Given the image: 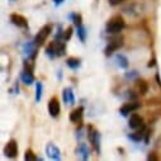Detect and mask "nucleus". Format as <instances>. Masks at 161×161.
<instances>
[{"mask_svg":"<svg viewBox=\"0 0 161 161\" xmlns=\"http://www.w3.org/2000/svg\"><path fill=\"white\" fill-rule=\"evenodd\" d=\"M20 80H22V81L25 85H32L36 81V77H34L33 71H28V70H24L23 69V71L20 74Z\"/></svg>","mask_w":161,"mask_h":161,"instance_id":"4468645a","label":"nucleus"},{"mask_svg":"<svg viewBox=\"0 0 161 161\" xmlns=\"http://www.w3.org/2000/svg\"><path fill=\"white\" fill-rule=\"evenodd\" d=\"M72 32H74L72 27H69V28L65 31V33H64V41H65V42H67V41H70V39H71Z\"/></svg>","mask_w":161,"mask_h":161,"instance_id":"5701e85b","label":"nucleus"},{"mask_svg":"<svg viewBox=\"0 0 161 161\" xmlns=\"http://www.w3.org/2000/svg\"><path fill=\"white\" fill-rule=\"evenodd\" d=\"M123 2H126V0H109V4L115 7V5H119V4H122Z\"/></svg>","mask_w":161,"mask_h":161,"instance_id":"393cba45","label":"nucleus"},{"mask_svg":"<svg viewBox=\"0 0 161 161\" xmlns=\"http://www.w3.org/2000/svg\"><path fill=\"white\" fill-rule=\"evenodd\" d=\"M69 19H71V20L74 22V24H75V27H76V31H77L76 33H77L79 39H80V41H81L83 43H85L88 32H86V28H85L84 24H83V15H81V14H77V13H71V14L69 15Z\"/></svg>","mask_w":161,"mask_h":161,"instance_id":"7ed1b4c3","label":"nucleus"},{"mask_svg":"<svg viewBox=\"0 0 161 161\" xmlns=\"http://www.w3.org/2000/svg\"><path fill=\"white\" fill-rule=\"evenodd\" d=\"M86 136H88V138H89L94 151L98 155H100V133H99V131L93 125H89L88 126V135Z\"/></svg>","mask_w":161,"mask_h":161,"instance_id":"39448f33","label":"nucleus"},{"mask_svg":"<svg viewBox=\"0 0 161 161\" xmlns=\"http://www.w3.org/2000/svg\"><path fill=\"white\" fill-rule=\"evenodd\" d=\"M126 79H130V80H136L138 79V72L137 71H127L126 72Z\"/></svg>","mask_w":161,"mask_h":161,"instance_id":"b1692460","label":"nucleus"},{"mask_svg":"<svg viewBox=\"0 0 161 161\" xmlns=\"http://www.w3.org/2000/svg\"><path fill=\"white\" fill-rule=\"evenodd\" d=\"M147 160H157V156H155V153L151 152V153L147 156Z\"/></svg>","mask_w":161,"mask_h":161,"instance_id":"bb28decb","label":"nucleus"},{"mask_svg":"<svg viewBox=\"0 0 161 161\" xmlns=\"http://www.w3.org/2000/svg\"><path fill=\"white\" fill-rule=\"evenodd\" d=\"M135 81H136V86H137L138 93L142 94V95H145L148 92V84L145 81V80H142V79H136Z\"/></svg>","mask_w":161,"mask_h":161,"instance_id":"f3484780","label":"nucleus"},{"mask_svg":"<svg viewBox=\"0 0 161 161\" xmlns=\"http://www.w3.org/2000/svg\"><path fill=\"white\" fill-rule=\"evenodd\" d=\"M115 58H117V64H118V66L120 69H127L130 66V61L123 53H117Z\"/></svg>","mask_w":161,"mask_h":161,"instance_id":"a211bd4d","label":"nucleus"},{"mask_svg":"<svg viewBox=\"0 0 161 161\" xmlns=\"http://www.w3.org/2000/svg\"><path fill=\"white\" fill-rule=\"evenodd\" d=\"M12 2H14V0H12Z\"/></svg>","mask_w":161,"mask_h":161,"instance_id":"7c9ffc66","label":"nucleus"},{"mask_svg":"<svg viewBox=\"0 0 161 161\" xmlns=\"http://www.w3.org/2000/svg\"><path fill=\"white\" fill-rule=\"evenodd\" d=\"M42 94H43V85L41 81H37L36 83V97H34V100L36 103H39L42 99Z\"/></svg>","mask_w":161,"mask_h":161,"instance_id":"aec40b11","label":"nucleus"},{"mask_svg":"<svg viewBox=\"0 0 161 161\" xmlns=\"http://www.w3.org/2000/svg\"><path fill=\"white\" fill-rule=\"evenodd\" d=\"M77 153L81 156V158L83 160H88L89 158V156H90V150H89V147L86 146V143H80L79 146H77Z\"/></svg>","mask_w":161,"mask_h":161,"instance_id":"dca6fc26","label":"nucleus"},{"mask_svg":"<svg viewBox=\"0 0 161 161\" xmlns=\"http://www.w3.org/2000/svg\"><path fill=\"white\" fill-rule=\"evenodd\" d=\"M48 113L52 118H57L60 115V110H61V107H60V100L57 97H52L50 100H48Z\"/></svg>","mask_w":161,"mask_h":161,"instance_id":"1a4fd4ad","label":"nucleus"},{"mask_svg":"<svg viewBox=\"0 0 161 161\" xmlns=\"http://www.w3.org/2000/svg\"><path fill=\"white\" fill-rule=\"evenodd\" d=\"M123 45H125V38L122 36H119V34H114V37L109 39L107 47L104 48V55L107 57L112 56L115 51H118L119 48H122Z\"/></svg>","mask_w":161,"mask_h":161,"instance_id":"20e7f679","label":"nucleus"},{"mask_svg":"<svg viewBox=\"0 0 161 161\" xmlns=\"http://www.w3.org/2000/svg\"><path fill=\"white\" fill-rule=\"evenodd\" d=\"M128 127L131 130H140L142 127H145V122H143V118L137 114V113H131L130 119H128Z\"/></svg>","mask_w":161,"mask_h":161,"instance_id":"6e6552de","label":"nucleus"},{"mask_svg":"<svg viewBox=\"0 0 161 161\" xmlns=\"http://www.w3.org/2000/svg\"><path fill=\"white\" fill-rule=\"evenodd\" d=\"M126 27V22L123 19L122 15H113L112 18L108 19V22L105 23V32L108 34H119L120 32H122Z\"/></svg>","mask_w":161,"mask_h":161,"instance_id":"f257e3e1","label":"nucleus"},{"mask_svg":"<svg viewBox=\"0 0 161 161\" xmlns=\"http://www.w3.org/2000/svg\"><path fill=\"white\" fill-rule=\"evenodd\" d=\"M46 153L51 160H61V152L60 148L53 145V143H48L46 146Z\"/></svg>","mask_w":161,"mask_h":161,"instance_id":"f8f14e48","label":"nucleus"},{"mask_svg":"<svg viewBox=\"0 0 161 161\" xmlns=\"http://www.w3.org/2000/svg\"><path fill=\"white\" fill-rule=\"evenodd\" d=\"M57 76H58V77H60V79H61V77H62V71H61V70H60V71H58V75H57Z\"/></svg>","mask_w":161,"mask_h":161,"instance_id":"c756f323","label":"nucleus"},{"mask_svg":"<svg viewBox=\"0 0 161 161\" xmlns=\"http://www.w3.org/2000/svg\"><path fill=\"white\" fill-rule=\"evenodd\" d=\"M156 81H157V84H158V86L161 88V77H160V74H156Z\"/></svg>","mask_w":161,"mask_h":161,"instance_id":"cd10ccee","label":"nucleus"},{"mask_svg":"<svg viewBox=\"0 0 161 161\" xmlns=\"http://www.w3.org/2000/svg\"><path fill=\"white\" fill-rule=\"evenodd\" d=\"M10 22H12L15 27H18V28H23V29H28V28H29L27 18L23 17L22 14H18V13L10 14Z\"/></svg>","mask_w":161,"mask_h":161,"instance_id":"9b49d317","label":"nucleus"},{"mask_svg":"<svg viewBox=\"0 0 161 161\" xmlns=\"http://www.w3.org/2000/svg\"><path fill=\"white\" fill-rule=\"evenodd\" d=\"M140 107H141V104H140L137 100H133V102H127V103H125L122 107H120L119 113L122 114L123 117H127V115H130V113L136 112V110H137Z\"/></svg>","mask_w":161,"mask_h":161,"instance_id":"9d476101","label":"nucleus"},{"mask_svg":"<svg viewBox=\"0 0 161 161\" xmlns=\"http://www.w3.org/2000/svg\"><path fill=\"white\" fill-rule=\"evenodd\" d=\"M4 155L8 157V158H15L18 156V143L14 138L9 140L4 147Z\"/></svg>","mask_w":161,"mask_h":161,"instance_id":"0eeeda50","label":"nucleus"},{"mask_svg":"<svg viewBox=\"0 0 161 161\" xmlns=\"http://www.w3.org/2000/svg\"><path fill=\"white\" fill-rule=\"evenodd\" d=\"M24 160H27V161H36V160H39V158L34 155V152L31 148H28L25 151V153H24Z\"/></svg>","mask_w":161,"mask_h":161,"instance_id":"412c9836","label":"nucleus"},{"mask_svg":"<svg viewBox=\"0 0 161 161\" xmlns=\"http://www.w3.org/2000/svg\"><path fill=\"white\" fill-rule=\"evenodd\" d=\"M155 65H156V58H155V56H153V57H152V60H151V61H148L147 66H148V67H153Z\"/></svg>","mask_w":161,"mask_h":161,"instance_id":"a878e982","label":"nucleus"},{"mask_svg":"<svg viewBox=\"0 0 161 161\" xmlns=\"http://www.w3.org/2000/svg\"><path fill=\"white\" fill-rule=\"evenodd\" d=\"M46 53L48 57L53 58L56 56L61 57L66 53V42L65 41H52L48 43V46L46 47Z\"/></svg>","mask_w":161,"mask_h":161,"instance_id":"f03ea898","label":"nucleus"},{"mask_svg":"<svg viewBox=\"0 0 161 161\" xmlns=\"http://www.w3.org/2000/svg\"><path fill=\"white\" fill-rule=\"evenodd\" d=\"M53 3H55V5L57 7V5H61V4L64 3V0H53Z\"/></svg>","mask_w":161,"mask_h":161,"instance_id":"c85d7f7f","label":"nucleus"},{"mask_svg":"<svg viewBox=\"0 0 161 161\" xmlns=\"http://www.w3.org/2000/svg\"><path fill=\"white\" fill-rule=\"evenodd\" d=\"M51 32H52V25L51 24H46V25H43L41 29L38 31V33L36 34V37H34V43L39 47V46H42L45 42H46V39L48 38V36L51 34Z\"/></svg>","mask_w":161,"mask_h":161,"instance_id":"423d86ee","label":"nucleus"},{"mask_svg":"<svg viewBox=\"0 0 161 161\" xmlns=\"http://www.w3.org/2000/svg\"><path fill=\"white\" fill-rule=\"evenodd\" d=\"M62 98H64L65 104H70V105H74L75 104V95H74V92H72L71 88H65L64 89Z\"/></svg>","mask_w":161,"mask_h":161,"instance_id":"2eb2a0df","label":"nucleus"},{"mask_svg":"<svg viewBox=\"0 0 161 161\" xmlns=\"http://www.w3.org/2000/svg\"><path fill=\"white\" fill-rule=\"evenodd\" d=\"M83 118H84V107H79L70 113V120L72 123H83Z\"/></svg>","mask_w":161,"mask_h":161,"instance_id":"ddd939ff","label":"nucleus"},{"mask_svg":"<svg viewBox=\"0 0 161 161\" xmlns=\"http://www.w3.org/2000/svg\"><path fill=\"white\" fill-rule=\"evenodd\" d=\"M125 95H126V98H127V100H128V102L137 100V97H138V95H137V93H135L133 90H127Z\"/></svg>","mask_w":161,"mask_h":161,"instance_id":"4be33fe9","label":"nucleus"},{"mask_svg":"<svg viewBox=\"0 0 161 161\" xmlns=\"http://www.w3.org/2000/svg\"><path fill=\"white\" fill-rule=\"evenodd\" d=\"M66 65H67L70 69L76 70V69H79L80 66H81V60H80L79 57H69V58L66 60Z\"/></svg>","mask_w":161,"mask_h":161,"instance_id":"6ab92c4d","label":"nucleus"}]
</instances>
